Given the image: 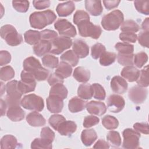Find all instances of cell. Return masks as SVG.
Here are the masks:
<instances>
[{"label": "cell", "mask_w": 149, "mask_h": 149, "mask_svg": "<svg viewBox=\"0 0 149 149\" xmlns=\"http://www.w3.org/2000/svg\"><path fill=\"white\" fill-rule=\"evenodd\" d=\"M56 19L55 13L51 10L32 13L29 17L31 27L37 29H42L52 23Z\"/></svg>", "instance_id": "cell-1"}, {"label": "cell", "mask_w": 149, "mask_h": 149, "mask_svg": "<svg viewBox=\"0 0 149 149\" xmlns=\"http://www.w3.org/2000/svg\"><path fill=\"white\" fill-rule=\"evenodd\" d=\"M24 70L32 73L37 81H44L49 74V72L43 68L40 61L33 56H30L23 62Z\"/></svg>", "instance_id": "cell-2"}, {"label": "cell", "mask_w": 149, "mask_h": 149, "mask_svg": "<svg viewBox=\"0 0 149 149\" xmlns=\"http://www.w3.org/2000/svg\"><path fill=\"white\" fill-rule=\"evenodd\" d=\"M123 20V13L119 10H115L103 16L101 25L105 30H116L122 24Z\"/></svg>", "instance_id": "cell-3"}, {"label": "cell", "mask_w": 149, "mask_h": 149, "mask_svg": "<svg viewBox=\"0 0 149 149\" xmlns=\"http://www.w3.org/2000/svg\"><path fill=\"white\" fill-rule=\"evenodd\" d=\"M6 96L5 102L8 108L13 106H20L21 105V97L22 94L18 88V81L12 80L6 85Z\"/></svg>", "instance_id": "cell-4"}, {"label": "cell", "mask_w": 149, "mask_h": 149, "mask_svg": "<svg viewBox=\"0 0 149 149\" xmlns=\"http://www.w3.org/2000/svg\"><path fill=\"white\" fill-rule=\"evenodd\" d=\"M1 36L10 46H16L23 42V37L14 26L6 24L1 28Z\"/></svg>", "instance_id": "cell-5"}, {"label": "cell", "mask_w": 149, "mask_h": 149, "mask_svg": "<svg viewBox=\"0 0 149 149\" xmlns=\"http://www.w3.org/2000/svg\"><path fill=\"white\" fill-rule=\"evenodd\" d=\"M79 34L84 37H90L94 39H98L102 33V29L98 25H95L90 22V20H85L80 22L77 24Z\"/></svg>", "instance_id": "cell-6"}, {"label": "cell", "mask_w": 149, "mask_h": 149, "mask_svg": "<svg viewBox=\"0 0 149 149\" xmlns=\"http://www.w3.org/2000/svg\"><path fill=\"white\" fill-rule=\"evenodd\" d=\"M21 105L25 109L37 112L41 111L44 107L43 99L34 94H30L23 97Z\"/></svg>", "instance_id": "cell-7"}, {"label": "cell", "mask_w": 149, "mask_h": 149, "mask_svg": "<svg viewBox=\"0 0 149 149\" xmlns=\"http://www.w3.org/2000/svg\"><path fill=\"white\" fill-rule=\"evenodd\" d=\"M122 135L123 137L122 147L124 148L134 149L139 148V139L140 137L139 132L127 128L123 131Z\"/></svg>", "instance_id": "cell-8"}, {"label": "cell", "mask_w": 149, "mask_h": 149, "mask_svg": "<svg viewBox=\"0 0 149 149\" xmlns=\"http://www.w3.org/2000/svg\"><path fill=\"white\" fill-rule=\"evenodd\" d=\"M55 29L61 36L74 37L76 36V30L74 26L68 20L59 19L54 23Z\"/></svg>", "instance_id": "cell-9"}, {"label": "cell", "mask_w": 149, "mask_h": 149, "mask_svg": "<svg viewBox=\"0 0 149 149\" xmlns=\"http://www.w3.org/2000/svg\"><path fill=\"white\" fill-rule=\"evenodd\" d=\"M72 45V40L70 37H57L51 41L50 52L52 54L59 55L65 50L69 49Z\"/></svg>", "instance_id": "cell-10"}, {"label": "cell", "mask_w": 149, "mask_h": 149, "mask_svg": "<svg viewBox=\"0 0 149 149\" xmlns=\"http://www.w3.org/2000/svg\"><path fill=\"white\" fill-rule=\"evenodd\" d=\"M147 96V90L139 86L132 87L128 92L129 99L136 104H141L144 102Z\"/></svg>", "instance_id": "cell-11"}, {"label": "cell", "mask_w": 149, "mask_h": 149, "mask_svg": "<svg viewBox=\"0 0 149 149\" xmlns=\"http://www.w3.org/2000/svg\"><path fill=\"white\" fill-rule=\"evenodd\" d=\"M107 107L109 111L113 113H118L121 111L125 105L124 98L117 94L111 95L107 100Z\"/></svg>", "instance_id": "cell-12"}, {"label": "cell", "mask_w": 149, "mask_h": 149, "mask_svg": "<svg viewBox=\"0 0 149 149\" xmlns=\"http://www.w3.org/2000/svg\"><path fill=\"white\" fill-rule=\"evenodd\" d=\"M47 107L51 113L61 112L63 107V100L55 95H49L47 98Z\"/></svg>", "instance_id": "cell-13"}, {"label": "cell", "mask_w": 149, "mask_h": 149, "mask_svg": "<svg viewBox=\"0 0 149 149\" xmlns=\"http://www.w3.org/2000/svg\"><path fill=\"white\" fill-rule=\"evenodd\" d=\"M126 81L119 76H115L112 77L111 81V88L112 90L117 94H124L127 89Z\"/></svg>", "instance_id": "cell-14"}, {"label": "cell", "mask_w": 149, "mask_h": 149, "mask_svg": "<svg viewBox=\"0 0 149 149\" xmlns=\"http://www.w3.org/2000/svg\"><path fill=\"white\" fill-rule=\"evenodd\" d=\"M88 113L98 116L104 115L107 111V107L105 104L100 101H91L86 104V107Z\"/></svg>", "instance_id": "cell-15"}, {"label": "cell", "mask_w": 149, "mask_h": 149, "mask_svg": "<svg viewBox=\"0 0 149 149\" xmlns=\"http://www.w3.org/2000/svg\"><path fill=\"white\" fill-rule=\"evenodd\" d=\"M73 51L79 58H86L89 54V47L85 41L77 39L73 43Z\"/></svg>", "instance_id": "cell-16"}, {"label": "cell", "mask_w": 149, "mask_h": 149, "mask_svg": "<svg viewBox=\"0 0 149 149\" xmlns=\"http://www.w3.org/2000/svg\"><path fill=\"white\" fill-rule=\"evenodd\" d=\"M85 8L90 15L94 16L100 15L103 12L101 1L86 0L85 1Z\"/></svg>", "instance_id": "cell-17"}, {"label": "cell", "mask_w": 149, "mask_h": 149, "mask_svg": "<svg viewBox=\"0 0 149 149\" xmlns=\"http://www.w3.org/2000/svg\"><path fill=\"white\" fill-rule=\"evenodd\" d=\"M77 125L72 120H65L61 123L57 131L62 136H69L76 132Z\"/></svg>", "instance_id": "cell-18"}, {"label": "cell", "mask_w": 149, "mask_h": 149, "mask_svg": "<svg viewBox=\"0 0 149 149\" xmlns=\"http://www.w3.org/2000/svg\"><path fill=\"white\" fill-rule=\"evenodd\" d=\"M26 120L30 126L33 127H40L46 123L45 118L37 111L29 113L26 116Z\"/></svg>", "instance_id": "cell-19"}, {"label": "cell", "mask_w": 149, "mask_h": 149, "mask_svg": "<svg viewBox=\"0 0 149 149\" xmlns=\"http://www.w3.org/2000/svg\"><path fill=\"white\" fill-rule=\"evenodd\" d=\"M121 75L128 81L133 82L137 80L140 75V70L132 65L126 66L123 68Z\"/></svg>", "instance_id": "cell-20"}, {"label": "cell", "mask_w": 149, "mask_h": 149, "mask_svg": "<svg viewBox=\"0 0 149 149\" xmlns=\"http://www.w3.org/2000/svg\"><path fill=\"white\" fill-rule=\"evenodd\" d=\"M75 9V5L73 1H67L59 3L56 8L59 16L66 17L70 15Z\"/></svg>", "instance_id": "cell-21"}, {"label": "cell", "mask_w": 149, "mask_h": 149, "mask_svg": "<svg viewBox=\"0 0 149 149\" xmlns=\"http://www.w3.org/2000/svg\"><path fill=\"white\" fill-rule=\"evenodd\" d=\"M86 104L87 102L81 98H80L78 97H73L69 101V110L72 113L79 112L84 109Z\"/></svg>", "instance_id": "cell-22"}, {"label": "cell", "mask_w": 149, "mask_h": 149, "mask_svg": "<svg viewBox=\"0 0 149 149\" xmlns=\"http://www.w3.org/2000/svg\"><path fill=\"white\" fill-rule=\"evenodd\" d=\"M8 118L13 122H19L24 118V112L20 106H13L9 107L7 111Z\"/></svg>", "instance_id": "cell-23"}, {"label": "cell", "mask_w": 149, "mask_h": 149, "mask_svg": "<svg viewBox=\"0 0 149 149\" xmlns=\"http://www.w3.org/2000/svg\"><path fill=\"white\" fill-rule=\"evenodd\" d=\"M51 49V42L45 40H40L33 47L34 53L38 56H44Z\"/></svg>", "instance_id": "cell-24"}, {"label": "cell", "mask_w": 149, "mask_h": 149, "mask_svg": "<svg viewBox=\"0 0 149 149\" xmlns=\"http://www.w3.org/2000/svg\"><path fill=\"white\" fill-rule=\"evenodd\" d=\"M97 134L93 129L83 130L81 134V140L83 144L87 147L91 146L97 140Z\"/></svg>", "instance_id": "cell-25"}, {"label": "cell", "mask_w": 149, "mask_h": 149, "mask_svg": "<svg viewBox=\"0 0 149 149\" xmlns=\"http://www.w3.org/2000/svg\"><path fill=\"white\" fill-rule=\"evenodd\" d=\"M73 77L79 82L86 83L90 78V72L89 70L82 66H79L74 69L73 72Z\"/></svg>", "instance_id": "cell-26"}, {"label": "cell", "mask_w": 149, "mask_h": 149, "mask_svg": "<svg viewBox=\"0 0 149 149\" xmlns=\"http://www.w3.org/2000/svg\"><path fill=\"white\" fill-rule=\"evenodd\" d=\"M72 72V68L71 66L63 61H61L60 63H59L55 72L58 76L63 79L69 77L71 75Z\"/></svg>", "instance_id": "cell-27"}, {"label": "cell", "mask_w": 149, "mask_h": 149, "mask_svg": "<svg viewBox=\"0 0 149 149\" xmlns=\"http://www.w3.org/2000/svg\"><path fill=\"white\" fill-rule=\"evenodd\" d=\"M68 93V90L63 83H58L52 86L49 90V95L57 96L63 100L66 98Z\"/></svg>", "instance_id": "cell-28"}, {"label": "cell", "mask_w": 149, "mask_h": 149, "mask_svg": "<svg viewBox=\"0 0 149 149\" xmlns=\"http://www.w3.org/2000/svg\"><path fill=\"white\" fill-rule=\"evenodd\" d=\"M36 87V80H20L18 81V88L22 94L34 91Z\"/></svg>", "instance_id": "cell-29"}, {"label": "cell", "mask_w": 149, "mask_h": 149, "mask_svg": "<svg viewBox=\"0 0 149 149\" xmlns=\"http://www.w3.org/2000/svg\"><path fill=\"white\" fill-rule=\"evenodd\" d=\"M78 96L83 100H90L93 96V91L91 85L89 84H80L77 90Z\"/></svg>", "instance_id": "cell-30"}, {"label": "cell", "mask_w": 149, "mask_h": 149, "mask_svg": "<svg viewBox=\"0 0 149 149\" xmlns=\"http://www.w3.org/2000/svg\"><path fill=\"white\" fill-rule=\"evenodd\" d=\"M24 37L25 42L30 45H36L41 40L40 32L33 30L26 31Z\"/></svg>", "instance_id": "cell-31"}, {"label": "cell", "mask_w": 149, "mask_h": 149, "mask_svg": "<svg viewBox=\"0 0 149 149\" xmlns=\"http://www.w3.org/2000/svg\"><path fill=\"white\" fill-rule=\"evenodd\" d=\"M17 144V141L15 137L10 134L4 136L1 140V147L2 149L15 148Z\"/></svg>", "instance_id": "cell-32"}, {"label": "cell", "mask_w": 149, "mask_h": 149, "mask_svg": "<svg viewBox=\"0 0 149 149\" xmlns=\"http://www.w3.org/2000/svg\"><path fill=\"white\" fill-rule=\"evenodd\" d=\"M61 59L72 66H75L79 62V58L73 50H69L61 56Z\"/></svg>", "instance_id": "cell-33"}, {"label": "cell", "mask_w": 149, "mask_h": 149, "mask_svg": "<svg viewBox=\"0 0 149 149\" xmlns=\"http://www.w3.org/2000/svg\"><path fill=\"white\" fill-rule=\"evenodd\" d=\"M116 55L114 52H104L100 56V63L104 66H107L112 64L116 60Z\"/></svg>", "instance_id": "cell-34"}, {"label": "cell", "mask_w": 149, "mask_h": 149, "mask_svg": "<svg viewBox=\"0 0 149 149\" xmlns=\"http://www.w3.org/2000/svg\"><path fill=\"white\" fill-rule=\"evenodd\" d=\"M102 124L107 129L113 130L118 127L119 122L114 116L108 115L102 118Z\"/></svg>", "instance_id": "cell-35"}, {"label": "cell", "mask_w": 149, "mask_h": 149, "mask_svg": "<svg viewBox=\"0 0 149 149\" xmlns=\"http://www.w3.org/2000/svg\"><path fill=\"white\" fill-rule=\"evenodd\" d=\"M140 29L139 24L133 20H127L122 23L120 30L123 32H137Z\"/></svg>", "instance_id": "cell-36"}, {"label": "cell", "mask_w": 149, "mask_h": 149, "mask_svg": "<svg viewBox=\"0 0 149 149\" xmlns=\"http://www.w3.org/2000/svg\"><path fill=\"white\" fill-rule=\"evenodd\" d=\"M42 62L43 65L49 69L56 68L58 64V58L52 55L46 54L42 58Z\"/></svg>", "instance_id": "cell-37"}, {"label": "cell", "mask_w": 149, "mask_h": 149, "mask_svg": "<svg viewBox=\"0 0 149 149\" xmlns=\"http://www.w3.org/2000/svg\"><path fill=\"white\" fill-rule=\"evenodd\" d=\"M107 139L112 147H118L121 144V137L118 132H109L107 135Z\"/></svg>", "instance_id": "cell-38"}, {"label": "cell", "mask_w": 149, "mask_h": 149, "mask_svg": "<svg viewBox=\"0 0 149 149\" xmlns=\"http://www.w3.org/2000/svg\"><path fill=\"white\" fill-rule=\"evenodd\" d=\"M137 83L140 87H146L148 86V66H146L140 72V75L136 80Z\"/></svg>", "instance_id": "cell-39"}, {"label": "cell", "mask_w": 149, "mask_h": 149, "mask_svg": "<svg viewBox=\"0 0 149 149\" xmlns=\"http://www.w3.org/2000/svg\"><path fill=\"white\" fill-rule=\"evenodd\" d=\"M115 49L121 54H133L134 46L130 44L125 42H118L115 45Z\"/></svg>", "instance_id": "cell-40"}, {"label": "cell", "mask_w": 149, "mask_h": 149, "mask_svg": "<svg viewBox=\"0 0 149 149\" xmlns=\"http://www.w3.org/2000/svg\"><path fill=\"white\" fill-rule=\"evenodd\" d=\"M93 91V97L99 100H104L106 97L104 87L99 83H94L91 85Z\"/></svg>", "instance_id": "cell-41"}, {"label": "cell", "mask_w": 149, "mask_h": 149, "mask_svg": "<svg viewBox=\"0 0 149 149\" xmlns=\"http://www.w3.org/2000/svg\"><path fill=\"white\" fill-rule=\"evenodd\" d=\"M148 61V56L144 52H140L133 57V63L139 68H142Z\"/></svg>", "instance_id": "cell-42"}, {"label": "cell", "mask_w": 149, "mask_h": 149, "mask_svg": "<svg viewBox=\"0 0 149 149\" xmlns=\"http://www.w3.org/2000/svg\"><path fill=\"white\" fill-rule=\"evenodd\" d=\"M15 76V71L10 66H6L1 69L0 78L1 80L8 81Z\"/></svg>", "instance_id": "cell-43"}, {"label": "cell", "mask_w": 149, "mask_h": 149, "mask_svg": "<svg viewBox=\"0 0 149 149\" xmlns=\"http://www.w3.org/2000/svg\"><path fill=\"white\" fill-rule=\"evenodd\" d=\"M134 5L136 10L140 13L149 15V1H134Z\"/></svg>", "instance_id": "cell-44"}, {"label": "cell", "mask_w": 149, "mask_h": 149, "mask_svg": "<svg viewBox=\"0 0 149 149\" xmlns=\"http://www.w3.org/2000/svg\"><path fill=\"white\" fill-rule=\"evenodd\" d=\"M133 54H119L117 55L118 62L119 64L123 66H131L133 63Z\"/></svg>", "instance_id": "cell-45"}, {"label": "cell", "mask_w": 149, "mask_h": 149, "mask_svg": "<svg viewBox=\"0 0 149 149\" xmlns=\"http://www.w3.org/2000/svg\"><path fill=\"white\" fill-rule=\"evenodd\" d=\"M52 143H50L42 138L35 139L31 144V148H52Z\"/></svg>", "instance_id": "cell-46"}, {"label": "cell", "mask_w": 149, "mask_h": 149, "mask_svg": "<svg viewBox=\"0 0 149 149\" xmlns=\"http://www.w3.org/2000/svg\"><path fill=\"white\" fill-rule=\"evenodd\" d=\"M65 120H66V119L63 115L54 114L51 115V117L49 118L48 122L54 130H57L61 123Z\"/></svg>", "instance_id": "cell-47"}, {"label": "cell", "mask_w": 149, "mask_h": 149, "mask_svg": "<svg viewBox=\"0 0 149 149\" xmlns=\"http://www.w3.org/2000/svg\"><path fill=\"white\" fill-rule=\"evenodd\" d=\"M106 51L105 47L101 43H96L91 47V54L93 59H98L101 54Z\"/></svg>", "instance_id": "cell-48"}, {"label": "cell", "mask_w": 149, "mask_h": 149, "mask_svg": "<svg viewBox=\"0 0 149 149\" xmlns=\"http://www.w3.org/2000/svg\"><path fill=\"white\" fill-rule=\"evenodd\" d=\"M40 136L41 138L50 143L53 142L55 137V133L49 127H44L41 129Z\"/></svg>", "instance_id": "cell-49"}, {"label": "cell", "mask_w": 149, "mask_h": 149, "mask_svg": "<svg viewBox=\"0 0 149 149\" xmlns=\"http://www.w3.org/2000/svg\"><path fill=\"white\" fill-rule=\"evenodd\" d=\"M12 6L16 11L21 13H25L29 9V2L28 1H13Z\"/></svg>", "instance_id": "cell-50"}, {"label": "cell", "mask_w": 149, "mask_h": 149, "mask_svg": "<svg viewBox=\"0 0 149 149\" xmlns=\"http://www.w3.org/2000/svg\"><path fill=\"white\" fill-rule=\"evenodd\" d=\"M119 39L125 43H134L137 40V36L132 32H122L119 34Z\"/></svg>", "instance_id": "cell-51"}, {"label": "cell", "mask_w": 149, "mask_h": 149, "mask_svg": "<svg viewBox=\"0 0 149 149\" xmlns=\"http://www.w3.org/2000/svg\"><path fill=\"white\" fill-rule=\"evenodd\" d=\"M40 34L41 40H45L50 42L58 37V34L56 33V31L49 29L42 30L40 32Z\"/></svg>", "instance_id": "cell-52"}, {"label": "cell", "mask_w": 149, "mask_h": 149, "mask_svg": "<svg viewBox=\"0 0 149 149\" xmlns=\"http://www.w3.org/2000/svg\"><path fill=\"white\" fill-rule=\"evenodd\" d=\"M148 36L149 30H142L139 34L137 37L139 43L143 47H148Z\"/></svg>", "instance_id": "cell-53"}, {"label": "cell", "mask_w": 149, "mask_h": 149, "mask_svg": "<svg viewBox=\"0 0 149 149\" xmlns=\"http://www.w3.org/2000/svg\"><path fill=\"white\" fill-rule=\"evenodd\" d=\"M85 20H90L88 14L84 10H77L73 16V22L75 24H77L81 21Z\"/></svg>", "instance_id": "cell-54"}, {"label": "cell", "mask_w": 149, "mask_h": 149, "mask_svg": "<svg viewBox=\"0 0 149 149\" xmlns=\"http://www.w3.org/2000/svg\"><path fill=\"white\" fill-rule=\"evenodd\" d=\"M100 122V119L95 116L90 115L86 116L83 121V126L86 128H89L95 125H97Z\"/></svg>", "instance_id": "cell-55"}, {"label": "cell", "mask_w": 149, "mask_h": 149, "mask_svg": "<svg viewBox=\"0 0 149 149\" xmlns=\"http://www.w3.org/2000/svg\"><path fill=\"white\" fill-rule=\"evenodd\" d=\"M133 128L139 133L148 134V124L147 123H136L133 125Z\"/></svg>", "instance_id": "cell-56"}, {"label": "cell", "mask_w": 149, "mask_h": 149, "mask_svg": "<svg viewBox=\"0 0 149 149\" xmlns=\"http://www.w3.org/2000/svg\"><path fill=\"white\" fill-rule=\"evenodd\" d=\"M11 61L10 54L7 51H1L0 52V65L3 66Z\"/></svg>", "instance_id": "cell-57"}, {"label": "cell", "mask_w": 149, "mask_h": 149, "mask_svg": "<svg viewBox=\"0 0 149 149\" xmlns=\"http://www.w3.org/2000/svg\"><path fill=\"white\" fill-rule=\"evenodd\" d=\"M48 82L49 86H52L58 83H63V79L58 76L55 73H51L48 78Z\"/></svg>", "instance_id": "cell-58"}, {"label": "cell", "mask_w": 149, "mask_h": 149, "mask_svg": "<svg viewBox=\"0 0 149 149\" xmlns=\"http://www.w3.org/2000/svg\"><path fill=\"white\" fill-rule=\"evenodd\" d=\"M34 7L37 9H44L50 6L49 1H33Z\"/></svg>", "instance_id": "cell-59"}, {"label": "cell", "mask_w": 149, "mask_h": 149, "mask_svg": "<svg viewBox=\"0 0 149 149\" xmlns=\"http://www.w3.org/2000/svg\"><path fill=\"white\" fill-rule=\"evenodd\" d=\"M120 2V1H103V3L106 9L111 10L118 7Z\"/></svg>", "instance_id": "cell-60"}, {"label": "cell", "mask_w": 149, "mask_h": 149, "mask_svg": "<svg viewBox=\"0 0 149 149\" xmlns=\"http://www.w3.org/2000/svg\"><path fill=\"white\" fill-rule=\"evenodd\" d=\"M94 148H109V144L108 142L105 141L103 139L98 140L94 146H93Z\"/></svg>", "instance_id": "cell-61"}, {"label": "cell", "mask_w": 149, "mask_h": 149, "mask_svg": "<svg viewBox=\"0 0 149 149\" xmlns=\"http://www.w3.org/2000/svg\"><path fill=\"white\" fill-rule=\"evenodd\" d=\"M0 103H1V115L2 116L5 114L6 108L8 107L5 101H3L2 99H1Z\"/></svg>", "instance_id": "cell-62"}, {"label": "cell", "mask_w": 149, "mask_h": 149, "mask_svg": "<svg viewBox=\"0 0 149 149\" xmlns=\"http://www.w3.org/2000/svg\"><path fill=\"white\" fill-rule=\"evenodd\" d=\"M149 18L147 17L142 23L141 24V30H149Z\"/></svg>", "instance_id": "cell-63"}]
</instances>
